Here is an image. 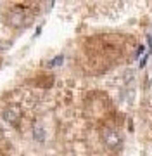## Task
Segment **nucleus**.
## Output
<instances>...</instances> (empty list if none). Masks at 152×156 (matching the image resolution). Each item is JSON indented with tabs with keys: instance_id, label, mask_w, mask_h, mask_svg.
<instances>
[{
	"instance_id": "f257e3e1",
	"label": "nucleus",
	"mask_w": 152,
	"mask_h": 156,
	"mask_svg": "<svg viewBox=\"0 0 152 156\" xmlns=\"http://www.w3.org/2000/svg\"><path fill=\"white\" fill-rule=\"evenodd\" d=\"M102 142L109 147V149H119V146L123 142L121 134L114 128H104L102 130Z\"/></svg>"
},
{
	"instance_id": "f03ea898",
	"label": "nucleus",
	"mask_w": 152,
	"mask_h": 156,
	"mask_svg": "<svg viewBox=\"0 0 152 156\" xmlns=\"http://www.w3.org/2000/svg\"><path fill=\"white\" fill-rule=\"evenodd\" d=\"M19 118H21V108H17V106L5 108V111H4V120L5 122H9L11 125H16L19 122Z\"/></svg>"
},
{
	"instance_id": "7ed1b4c3",
	"label": "nucleus",
	"mask_w": 152,
	"mask_h": 156,
	"mask_svg": "<svg viewBox=\"0 0 152 156\" xmlns=\"http://www.w3.org/2000/svg\"><path fill=\"white\" fill-rule=\"evenodd\" d=\"M24 23V14L23 11H12L9 14V24L11 26H21Z\"/></svg>"
},
{
	"instance_id": "20e7f679",
	"label": "nucleus",
	"mask_w": 152,
	"mask_h": 156,
	"mask_svg": "<svg viewBox=\"0 0 152 156\" xmlns=\"http://www.w3.org/2000/svg\"><path fill=\"white\" fill-rule=\"evenodd\" d=\"M45 137H47V132L43 127H35L33 128V139L36 140V142H45Z\"/></svg>"
}]
</instances>
